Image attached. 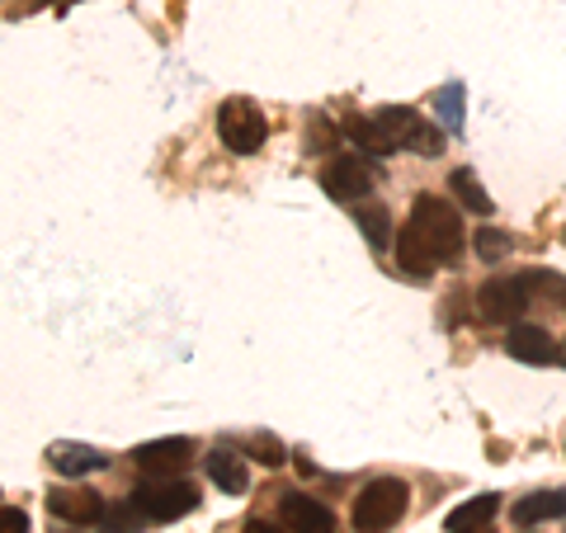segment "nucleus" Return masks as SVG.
I'll use <instances>...</instances> for the list:
<instances>
[{"label":"nucleus","instance_id":"nucleus-1","mask_svg":"<svg viewBox=\"0 0 566 533\" xmlns=\"http://www.w3.org/2000/svg\"><path fill=\"white\" fill-rule=\"evenodd\" d=\"M463 245L468 232L453 203H444L439 194H420L411 203V218L397 232V264L406 274H430L434 264H453L463 255Z\"/></svg>","mask_w":566,"mask_h":533},{"label":"nucleus","instance_id":"nucleus-2","mask_svg":"<svg viewBox=\"0 0 566 533\" xmlns=\"http://www.w3.org/2000/svg\"><path fill=\"white\" fill-rule=\"evenodd\" d=\"M406 505H411V487H406L401 477H378V482H368L359 491L349 520L359 533H387L406 514Z\"/></svg>","mask_w":566,"mask_h":533},{"label":"nucleus","instance_id":"nucleus-3","mask_svg":"<svg viewBox=\"0 0 566 533\" xmlns=\"http://www.w3.org/2000/svg\"><path fill=\"white\" fill-rule=\"evenodd\" d=\"M133 505L147 514L151 524H170V520H185V514L199 510V491H193L185 477H147V482L133 487Z\"/></svg>","mask_w":566,"mask_h":533},{"label":"nucleus","instance_id":"nucleus-4","mask_svg":"<svg viewBox=\"0 0 566 533\" xmlns=\"http://www.w3.org/2000/svg\"><path fill=\"white\" fill-rule=\"evenodd\" d=\"M378 123L387 128V137L397 142V151H416V156L444 151V133H439L424 114H416L411 104H387V109H378Z\"/></svg>","mask_w":566,"mask_h":533},{"label":"nucleus","instance_id":"nucleus-5","mask_svg":"<svg viewBox=\"0 0 566 533\" xmlns=\"http://www.w3.org/2000/svg\"><path fill=\"white\" fill-rule=\"evenodd\" d=\"M218 137H222L227 151L251 156V151L264 147V137H270V123H264L260 104H251V100H222V109H218Z\"/></svg>","mask_w":566,"mask_h":533},{"label":"nucleus","instance_id":"nucleus-6","mask_svg":"<svg viewBox=\"0 0 566 533\" xmlns=\"http://www.w3.org/2000/svg\"><path fill=\"white\" fill-rule=\"evenodd\" d=\"M528 307V283L524 279H486L476 289V312L482 322H495V326H515V316Z\"/></svg>","mask_w":566,"mask_h":533},{"label":"nucleus","instance_id":"nucleus-7","mask_svg":"<svg viewBox=\"0 0 566 533\" xmlns=\"http://www.w3.org/2000/svg\"><path fill=\"white\" fill-rule=\"evenodd\" d=\"M322 189L335 203H359V199H368V189H374V175L364 170L359 156H335V161L322 166Z\"/></svg>","mask_w":566,"mask_h":533},{"label":"nucleus","instance_id":"nucleus-8","mask_svg":"<svg viewBox=\"0 0 566 533\" xmlns=\"http://www.w3.org/2000/svg\"><path fill=\"white\" fill-rule=\"evenodd\" d=\"M189 458H193V439H185V435H175V439H151V443H137V449H133V463L147 472V477H170V472H180V468H189Z\"/></svg>","mask_w":566,"mask_h":533},{"label":"nucleus","instance_id":"nucleus-9","mask_svg":"<svg viewBox=\"0 0 566 533\" xmlns=\"http://www.w3.org/2000/svg\"><path fill=\"white\" fill-rule=\"evenodd\" d=\"M279 514H283V529H289V533H335V514H331L322 501L303 495V491H289V495H283Z\"/></svg>","mask_w":566,"mask_h":533},{"label":"nucleus","instance_id":"nucleus-10","mask_svg":"<svg viewBox=\"0 0 566 533\" xmlns=\"http://www.w3.org/2000/svg\"><path fill=\"white\" fill-rule=\"evenodd\" d=\"M48 510L66 524H99L104 520V501L85 487H66V491H48Z\"/></svg>","mask_w":566,"mask_h":533},{"label":"nucleus","instance_id":"nucleus-11","mask_svg":"<svg viewBox=\"0 0 566 533\" xmlns=\"http://www.w3.org/2000/svg\"><path fill=\"white\" fill-rule=\"evenodd\" d=\"M505 354L510 359H520V364H553L557 345H553V335H547L543 326H510Z\"/></svg>","mask_w":566,"mask_h":533},{"label":"nucleus","instance_id":"nucleus-12","mask_svg":"<svg viewBox=\"0 0 566 533\" xmlns=\"http://www.w3.org/2000/svg\"><path fill=\"white\" fill-rule=\"evenodd\" d=\"M562 514H566V491H528L510 505V520L520 529H534L543 520H562Z\"/></svg>","mask_w":566,"mask_h":533},{"label":"nucleus","instance_id":"nucleus-13","mask_svg":"<svg viewBox=\"0 0 566 533\" xmlns=\"http://www.w3.org/2000/svg\"><path fill=\"white\" fill-rule=\"evenodd\" d=\"M345 137H349L359 151H368V156H392V151H397V142L387 137V128L378 123V114H345Z\"/></svg>","mask_w":566,"mask_h":533},{"label":"nucleus","instance_id":"nucleus-14","mask_svg":"<svg viewBox=\"0 0 566 533\" xmlns=\"http://www.w3.org/2000/svg\"><path fill=\"white\" fill-rule=\"evenodd\" d=\"M48 463L57 468V477H91L104 468V453L99 449H85V443H52V453H48Z\"/></svg>","mask_w":566,"mask_h":533},{"label":"nucleus","instance_id":"nucleus-15","mask_svg":"<svg viewBox=\"0 0 566 533\" xmlns=\"http://www.w3.org/2000/svg\"><path fill=\"white\" fill-rule=\"evenodd\" d=\"M208 482L227 491V495H245L251 491V477H245V463L237 453H227V449H212L208 453Z\"/></svg>","mask_w":566,"mask_h":533},{"label":"nucleus","instance_id":"nucleus-16","mask_svg":"<svg viewBox=\"0 0 566 533\" xmlns=\"http://www.w3.org/2000/svg\"><path fill=\"white\" fill-rule=\"evenodd\" d=\"M501 510V495L495 491H482L476 501H463L458 510H449V520H444V529L449 533H468V529H476V524H491V514Z\"/></svg>","mask_w":566,"mask_h":533},{"label":"nucleus","instance_id":"nucleus-17","mask_svg":"<svg viewBox=\"0 0 566 533\" xmlns=\"http://www.w3.org/2000/svg\"><path fill=\"white\" fill-rule=\"evenodd\" d=\"M449 189H453L458 199H463V203L476 212V218H491V212H495V199L482 189V180H476V175H472L468 166H458V170L449 175Z\"/></svg>","mask_w":566,"mask_h":533},{"label":"nucleus","instance_id":"nucleus-18","mask_svg":"<svg viewBox=\"0 0 566 533\" xmlns=\"http://www.w3.org/2000/svg\"><path fill=\"white\" fill-rule=\"evenodd\" d=\"M354 222L364 227V237H368V245H374V251H382V245L392 241V232H387V227H392V218H387V208H378V203H364L359 212H354Z\"/></svg>","mask_w":566,"mask_h":533},{"label":"nucleus","instance_id":"nucleus-19","mask_svg":"<svg viewBox=\"0 0 566 533\" xmlns=\"http://www.w3.org/2000/svg\"><path fill=\"white\" fill-rule=\"evenodd\" d=\"M434 114L444 118V128H449V133H463V85L449 81L444 91L434 95Z\"/></svg>","mask_w":566,"mask_h":533},{"label":"nucleus","instance_id":"nucleus-20","mask_svg":"<svg viewBox=\"0 0 566 533\" xmlns=\"http://www.w3.org/2000/svg\"><path fill=\"white\" fill-rule=\"evenodd\" d=\"M472 245H476V255H482L486 264H501V260L510 255V237H505V232H495V227H476Z\"/></svg>","mask_w":566,"mask_h":533},{"label":"nucleus","instance_id":"nucleus-21","mask_svg":"<svg viewBox=\"0 0 566 533\" xmlns=\"http://www.w3.org/2000/svg\"><path fill=\"white\" fill-rule=\"evenodd\" d=\"M245 453H251L255 463H264V468H283V458H289V449H283L274 435H251L245 439Z\"/></svg>","mask_w":566,"mask_h":533},{"label":"nucleus","instance_id":"nucleus-22","mask_svg":"<svg viewBox=\"0 0 566 533\" xmlns=\"http://www.w3.org/2000/svg\"><path fill=\"white\" fill-rule=\"evenodd\" d=\"M142 520H147V514H142L133 501L123 505V510H114V514H104V533H142Z\"/></svg>","mask_w":566,"mask_h":533},{"label":"nucleus","instance_id":"nucleus-23","mask_svg":"<svg viewBox=\"0 0 566 533\" xmlns=\"http://www.w3.org/2000/svg\"><path fill=\"white\" fill-rule=\"evenodd\" d=\"M0 533H29V514L20 505H6L0 510Z\"/></svg>","mask_w":566,"mask_h":533},{"label":"nucleus","instance_id":"nucleus-24","mask_svg":"<svg viewBox=\"0 0 566 533\" xmlns=\"http://www.w3.org/2000/svg\"><path fill=\"white\" fill-rule=\"evenodd\" d=\"M245 533H289V529H279L270 520H251V524H245Z\"/></svg>","mask_w":566,"mask_h":533},{"label":"nucleus","instance_id":"nucleus-25","mask_svg":"<svg viewBox=\"0 0 566 533\" xmlns=\"http://www.w3.org/2000/svg\"><path fill=\"white\" fill-rule=\"evenodd\" d=\"M468 533H495V529H491V524H476V529H468Z\"/></svg>","mask_w":566,"mask_h":533}]
</instances>
